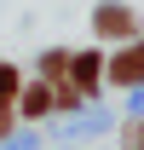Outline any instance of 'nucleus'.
Instances as JSON below:
<instances>
[{"instance_id":"obj_2","label":"nucleus","mask_w":144,"mask_h":150,"mask_svg":"<svg viewBox=\"0 0 144 150\" xmlns=\"http://www.w3.org/2000/svg\"><path fill=\"white\" fill-rule=\"evenodd\" d=\"M92 23H98V35H115V40L133 35V12H127V6H98V18H92Z\"/></svg>"},{"instance_id":"obj_1","label":"nucleus","mask_w":144,"mask_h":150,"mask_svg":"<svg viewBox=\"0 0 144 150\" xmlns=\"http://www.w3.org/2000/svg\"><path fill=\"white\" fill-rule=\"evenodd\" d=\"M109 81L115 87H138L144 81V46H127V52L109 58Z\"/></svg>"},{"instance_id":"obj_5","label":"nucleus","mask_w":144,"mask_h":150,"mask_svg":"<svg viewBox=\"0 0 144 150\" xmlns=\"http://www.w3.org/2000/svg\"><path fill=\"white\" fill-rule=\"evenodd\" d=\"M18 93H23L18 69H6V64H0V110H12V104H18Z\"/></svg>"},{"instance_id":"obj_3","label":"nucleus","mask_w":144,"mask_h":150,"mask_svg":"<svg viewBox=\"0 0 144 150\" xmlns=\"http://www.w3.org/2000/svg\"><path fill=\"white\" fill-rule=\"evenodd\" d=\"M18 104H23V115H46L58 98H52V87H46V81H35V87H23V93H18Z\"/></svg>"},{"instance_id":"obj_4","label":"nucleus","mask_w":144,"mask_h":150,"mask_svg":"<svg viewBox=\"0 0 144 150\" xmlns=\"http://www.w3.org/2000/svg\"><path fill=\"white\" fill-rule=\"evenodd\" d=\"M98 69H104V58H98V52H75V58H69V75L87 87V93H92V81H98Z\"/></svg>"},{"instance_id":"obj_6","label":"nucleus","mask_w":144,"mask_h":150,"mask_svg":"<svg viewBox=\"0 0 144 150\" xmlns=\"http://www.w3.org/2000/svg\"><path fill=\"white\" fill-rule=\"evenodd\" d=\"M40 69H46V81H64V75H69V58H64V52H46Z\"/></svg>"}]
</instances>
